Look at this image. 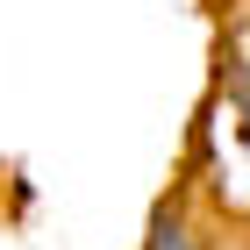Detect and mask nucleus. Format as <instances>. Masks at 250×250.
Instances as JSON below:
<instances>
[{"label": "nucleus", "mask_w": 250, "mask_h": 250, "mask_svg": "<svg viewBox=\"0 0 250 250\" xmlns=\"http://www.w3.org/2000/svg\"><path fill=\"white\" fill-rule=\"evenodd\" d=\"M229 100H236V115L250 122V29L236 36V64H229Z\"/></svg>", "instance_id": "f257e3e1"}]
</instances>
